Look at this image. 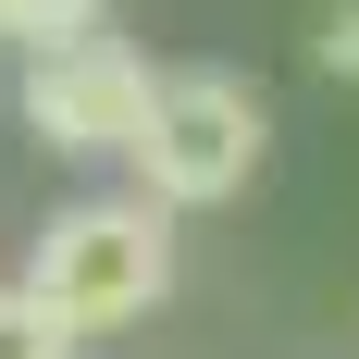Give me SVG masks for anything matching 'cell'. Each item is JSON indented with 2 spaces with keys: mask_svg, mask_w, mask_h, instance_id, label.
Masks as SVG:
<instances>
[{
  "mask_svg": "<svg viewBox=\"0 0 359 359\" xmlns=\"http://www.w3.org/2000/svg\"><path fill=\"white\" fill-rule=\"evenodd\" d=\"M25 297L37 310H62L74 334H111V323H149L161 297H174V211L161 198H62L50 236L25 260Z\"/></svg>",
  "mask_w": 359,
  "mask_h": 359,
  "instance_id": "obj_1",
  "label": "cell"
},
{
  "mask_svg": "<svg viewBox=\"0 0 359 359\" xmlns=\"http://www.w3.org/2000/svg\"><path fill=\"white\" fill-rule=\"evenodd\" d=\"M100 13L111 0H0V37H13V50H74V37H100Z\"/></svg>",
  "mask_w": 359,
  "mask_h": 359,
  "instance_id": "obj_4",
  "label": "cell"
},
{
  "mask_svg": "<svg viewBox=\"0 0 359 359\" xmlns=\"http://www.w3.org/2000/svg\"><path fill=\"white\" fill-rule=\"evenodd\" d=\"M0 359H74V323L37 310L25 285H0Z\"/></svg>",
  "mask_w": 359,
  "mask_h": 359,
  "instance_id": "obj_5",
  "label": "cell"
},
{
  "mask_svg": "<svg viewBox=\"0 0 359 359\" xmlns=\"http://www.w3.org/2000/svg\"><path fill=\"white\" fill-rule=\"evenodd\" d=\"M260 137H273V111H260L248 74H161V111H149L137 137V198H161V211H223L236 186L260 174Z\"/></svg>",
  "mask_w": 359,
  "mask_h": 359,
  "instance_id": "obj_2",
  "label": "cell"
},
{
  "mask_svg": "<svg viewBox=\"0 0 359 359\" xmlns=\"http://www.w3.org/2000/svg\"><path fill=\"white\" fill-rule=\"evenodd\" d=\"M25 124H37V149H62V161H137V137H149V111H161V74L124 50V37H74V50H37L25 62Z\"/></svg>",
  "mask_w": 359,
  "mask_h": 359,
  "instance_id": "obj_3",
  "label": "cell"
},
{
  "mask_svg": "<svg viewBox=\"0 0 359 359\" xmlns=\"http://www.w3.org/2000/svg\"><path fill=\"white\" fill-rule=\"evenodd\" d=\"M310 62H323L334 87H359V0H323V13H310Z\"/></svg>",
  "mask_w": 359,
  "mask_h": 359,
  "instance_id": "obj_6",
  "label": "cell"
}]
</instances>
